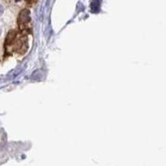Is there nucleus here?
<instances>
[{"instance_id": "f257e3e1", "label": "nucleus", "mask_w": 166, "mask_h": 166, "mask_svg": "<svg viewBox=\"0 0 166 166\" xmlns=\"http://www.w3.org/2000/svg\"><path fill=\"white\" fill-rule=\"evenodd\" d=\"M5 48L7 53L17 52L23 54L28 49V37L26 35L18 37L16 31H10L6 37Z\"/></svg>"}, {"instance_id": "f03ea898", "label": "nucleus", "mask_w": 166, "mask_h": 166, "mask_svg": "<svg viewBox=\"0 0 166 166\" xmlns=\"http://www.w3.org/2000/svg\"><path fill=\"white\" fill-rule=\"evenodd\" d=\"M30 21H31V18H30V12L29 9L22 10L18 17V26L21 31L28 30V29L30 28L29 26Z\"/></svg>"}, {"instance_id": "7ed1b4c3", "label": "nucleus", "mask_w": 166, "mask_h": 166, "mask_svg": "<svg viewBox=\"0 0 166 166\" xmlns=\"http://www.w3.org/2000/svg\"><path fill=\"white\" fill-rule=\"evenodd\" d=\"M3 12H4V8H3L2 5H0V15H2Z\"/></svg>"}, {"instance_id": "20e7f679", "label": "nucleus", "mask_w": 166, "mask_h": 166, "mask_svg": "<svg viewBox=\"0 0 166 166\" xmlns=\"http://www.w3.org/2000/svg\"><path fill=\"white\" fill-rule=\"evenodd\" d=\"M26 2H28V3H32V2H33V0H26Z\"/></svg>"}, {"instance_id": "39448f33", "label": "nucleus", "mask_w": 166, "mask_h": 166, "mask_svg": "<svg viewBox=\"0 0 166 166\" xmlns=\"http://www.w3.org/2000/svg\"><path fill=\"white\" fill-rule=\"evenodd\" d=\"M0 33H1V29H0Z\"/></svg>"}]
</instances>
